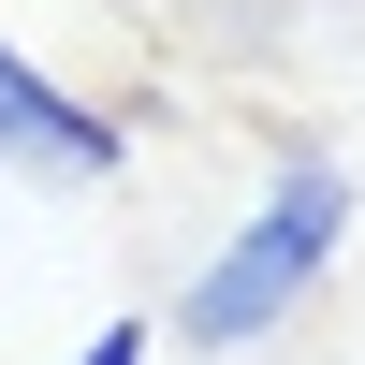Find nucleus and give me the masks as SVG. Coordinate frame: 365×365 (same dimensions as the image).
Instances as JSON below:
<instances>
[{
  "label": "nucleus",
  "mask_w": 365,
  "mask_h": 365,
  "mask_svg": "<svg viewBox=\"0 0 365 365\" xmlns=\"http://www.w3.org/2000/svg\"><path fill=\"white\" fill-rule=\"evenodd\" d=\"M336 234H351V175H336V161H292V175H278V205H263V220L190 278V307H175V322H190L205 351H249L263 322H278L292 292L336 263Z\"/></svg>",
  "instance_id": "obj_1"
},
{
  "label": "nucleus",
  "mask_w": 365,
  "mask_h": 365,
  "mask_svg": "<svg viewBox=\"0 0 365 365\" xmlns=\"http://www.w3.org/2000/svg\"><path fill=\"white\" fill-rule=\"evenodd\" d=\"M0 161L15 175H117V117L103 103H58V88L0 44Z\"/></svg>",
  "instance_id": "obj_2"
},
{
  "label": "nucleus",
  "mask_w": 365,
  "mask_h": 365,
  "mask_svg": "<svg viewBox=\"0 0 365 365\" xmlns=\"http://www.w3.org/2000/svg\"><path fill=\"white\" fill-rule=\"evenodd\" d=\"M73 365H146V322H103V336H88Z\"/></svg>",
  "instance_id": "obj_3"
}]
</instances>
